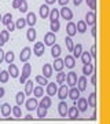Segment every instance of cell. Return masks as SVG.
<instances>
[{
    "label": "cell",
    "mask_w": 110,
    "mask_h": 124,
    "mask_svg": "<svg viewBox=\"0 0 110 124\" xmlns=\"http://www.w3.org/2000/svg\"><path fill=\"white\" fill-rule=\"evenodd\" d=\"M15 102H17V105L21 106L22 103L25 102V93H18L17 95H15Z\"/></svg>",
    "instance_id": "cell-41"
},
{
    "label": "cell",
    "mask_w": 110,
    "mask_h": 124,
    "mask_svg": "<svg viewBox=\"0 0 110 124\" xmlns=\"http://www.w3.org/2000/svg\"><path fill=\"white\" fill-rule=\"evenodd\" d=\"M30 55H32L30 47H25V48H22L21 54H19V59H21V62H28L29 58H30Z\"/></svg>",
    "instance_id": "cell-8"
},
{
    "label": "cell",
    "mask_w": 110,
    "mask_h": 124,
    "mask_svg": "<svg viewBox=\"0 0 110 124\" xmlns=\"http://www.w3.org/2000/svg\"><path fill=\"white\" fill-rule=\"evenodd\" d=\"M11 21H13V14L8 13V14H6V15H3V17H1V23H3V25H6V26H7Z\"/></svg>",
    "instance_id": "cell-40"
},
{
    "label": "cell",
    "mask_w": 110,
    "mask_h": 124,
    "mask_svg": "<svg viewBox=\"0 0 110 124\" xmlns=\"http://www.w3.org/2000/svg\"><path fill=\"white\" fill-rule=\"evenodd\" d=\"M51 55H52L54 58H58L59 55H61V46L59 44H52L51 46Z\"/></svg>",
    "instance_id": "cell-29"
},
{
    "label": "cell",
    "mask_w": 110,
    "mask_h": 124,
    "mask_svg": "<svg viewBox=\"0 0 110 124\" xmlns=\"http://www.w3.org/2000/svg\"><path fill=\"white\" fill-rule=\"evenodd\" d=\"M10 79V75L7 70H0V83H7Z\"/></svg>",
    "instance_id": "cell-42"
},
{
    "label": "cell",
    "mask_w": 110,
    "mask_h": 124,
    "mask_svg": "<svg viewBox=\"0 0 110 124\" xmlns=\"http://www.w3.org/2000/svg\"><path fill=\"white\" fill-rule=\"evenodd\" d=\"M55 1H57V0H45V4H47V6L55 4Z\"/></svg>",
    "instance_id": "cell-56"
},
{
    "label": "cell",
    "mask_w": 110,
    "mask_h": 124,
    "mask_svg": "<svg viewBox=\"0 0 110 124\" xmlns=\"http://www.w3.org/2000/svg\"><path fill=\"white\" fill-rule=\"evenodd\" d=\"M52 65L51 63H44L43 65V76L45 77V79H48V77H51L52 76Z\"/></svg>",
    "instance_id": "cell-18"
},
{
    "label": "cell",
    "mask_w": 110,
    "mask_h": 124,
    "mask_svg": "<svg viewBox=\"0 0 110 124\" xmlns=\"http://www.w3.org/2000/svg\"><path fill=\"white\" fill-rule=\"evenodd\" d=\"M21 1L22 0H13V8H17L19 7V4H21Z\"/></svg>",
    "instance_id": "cell-51"
},
{
    "label": "cell",
    "mask_w": 110,
    "mask_h": 124,
    "mask_svg": "<svg viewBox=\"0 0 110 124\" xmlns=\"http://www.w3.org/2000/svg\"><path fill=\"white\" fill-rule=\"evenodd\" d=\"M0 112H1V116L3 117H10L11 116V105L10 103H1L0 105Z\"/></svg>",
    "instance_id": "cell-13"
},
{
    "label": "cell",
    "mask_w": 110,
    "mask_h": 124,
    "mask_svg": "<svg viewBox=\"0 0 110 124\" xmlns=\"http://www.w3.org/2000/svg\"><path fill=\"white\" fill-rule=\"evenodd\" d=\"M33 53H35L36 57H41V55H44V53H45V46H44V43L37 41V43L33 46Z\"/></svg>",
    "instance_id": "cell-5"
},
{
    "label": "cell",
    "mask_w": 110,
    "mask_h": 124,
    "mask_svg": "<svg viewBox=\"0 0 110 124\" xmlns=\"http://www.w3.org/2000/svg\"><path fill=\"white\" fill-rule=\"evenodd\" d=\"M57 1H58L61 6H66L67 3H69V0H57Z\"/></svg>",
    "instance_id": "cell-55"
},
{
    "label": "cell",
    "mask_w": 110,
    "mask_h": 124,
    "mask_svg": "<svg viewBox=\"0 0 110 124\" xmlns=\"http://www.w3.org/2000/svg\"><path fill=\"white\" fill-rule=\"evenodd\" d=\"M50 29H51L52 33H57V32L61 29V23H59V21H54V22L50 23Z\"/></svg>",
    "instance_id": "cell-39"
},
{
    "label": "cell",
    "mask_w": 110,
    "mask_h": 124,
    "mask_svg": "<svg viewBox=\"0 0 110 124\" xmlns=\"http://www.w3.org/2000/svg\"><path fill=\"white\" fill-rule=\"evenodd\" d=\"M63 65L69 69H73L76 66V58L73 55H66L65 59H63Z\"/></svg>",
    "instance_id": "cell-14"
},
{
    "label": "cell",
    "mask_w": 110,
    "mask_h": 124,
    "mask_svg": "<svg viewBox=\"0 0 110 124\" xmlns=\"http://www.w3.org/2000/svg\"><path fill=\"white\" fill-rule=\"evenodd\" d=\"M18 10H19L21 13H26L28 11V1L26 0H22L21 4H19V7H18Z\"/></svg>",
    "instance_id": "cell-46"
},
{
    "label": "cell",
    "mask_w": 110,
    "mask_h": 124,
    "mask_svg": "<svg viewBox=\"0 0 110 124\" xmlns=\"http://www.w3.org/2000/svg\"><path fill=\"white\" fill-rule=\"evenodd\" d=\"M94 72H95V66H94L92 63H87V65L83 66V75L84 76H91Z\"/></svg>",
    "instance_id": "cell-25"
},
{
    "label": "cell",
    "mask_w": 110,
    "mask_h": 124,
    "mask_svg": "<svg viewBox=\"0 0 110 124\" xmlns=\"http://www.w3.org/2000/svg\"><path fill=\"white\" fill-rule=\"evenodd\" d=\"M57 43V36H55V33H52V32H48V33H45L44 35V46H51Z\"/></svg>",
    "instance_id": "cell-4"
},
{
    "label": "cell",
    "mask_w": 110,
    "mask_h": 124,
    "mask_svg": "<svg viewBox=\"0 0 110 124\" xmlns=\"http://www.w3.org/2000/svg\"><path fill=\"white\" fill-rule=\"evenodd\" d=\"M76 102H77V109H79L80 112H87V110H88L87 98H79Z\"/></svg>",
    "instance_id": "cell-15"
},
{
    "label": "cell",
    "mask_w": 110,
    "mask_h": 124,
    "mask_svg": "<svg viewBox=\"0 0 110 124\" xmlns=\"http://www.w3.org/2000/svg\"><path fill=\"white\" fill-rule=\"evenodd\" d=\"M67 117L72 120H76V119H79V116H80V110L77 109V106H72V108H67Z\"/></svg>",
    "instance_id": "cell-10"
},
{
    "label": "cell",
    "mask_w": 110,
    "mask_h": 124,
    "mask_svg": "<svg viewBox=\"0 0 110 124\" xmlns=\"http://www.w3.org/2000/svg\"><path fill=\"white\" fill-rule=\"evenodd\" d=\"M4 51H3V48H1V47H0V63H1V62L4 61Z\"/></svg>",
    "instance_id": "cell-54"
},
{
    "label": "cell",
    "mask_w": 110,
    "mask_h": 124,
    "mask_svg": "<svg viewBox=\"0 0 110 124\" xmlns=\"http://www.w3.org/2000/svg\"><path fill=\"white\" fill-rule=\"evenodd\" d=\"M85 3H87V6L92 10V11L96 10V0H85Z\"/></svg>",
    "instance_id": "cell-47"
},
{
    "label": "cell",
    "mask_w": 110,
    "mask_h": 124,
    "mask_svg": "<svg viewBox=\"0 0 110 124\" xmlns=\"http://www.w3.org/2000/svg\"><path fill=\"white\" fill-rule=\"evenodd\" d=\"M26 25V21H25V18H18L17 22H15V28L17 29H23Z\"/></svg>",
    "instance_id": "cell-44"
},
{
    "label": "cell",
    "mask_w": 110,
    "mask_h": 124,
    "mask_svg": "<svg viewBox=\"0 0 110 124\" xmlns=\"http://www.w3.org/2000/svg\"><path fill=\"white\" fill-rule=\"evenodd\" d=\"M81 1H83V0H73L74 6H80V4H81Z\"/></svg>",
    "instance_id": "cell-58"
},
{
    "label": "cell",
    "mask_w": 110,
    "mask_h": 124,
    "mask_svg": "<svg viewBox=\"0 0 110 124\" xmlns=\"http://www.w3.org/2000/svg\"><path fill=\"white\" fill-rule=\"evenodd\" d=\"M33 95H35V98H41L44 95V87H41V85H37V87H33Z\"/></svg>",
    "instance_id": "cell-31"
},
{
    "label": "cell",
    "mask_w": 110,
    "mask_h": 124,
    "mask_svg": "<svg viewBox=\"0 0 110 124\" xmlns=\"http://www.w3.org/2000/svg\"><path fill=\"white\" fill-rule=\"evenodd\" d=\"M85 23L92 26V25H96V14L95 11H88L85 14Z\"/></svg>",
    "instance_id": "cell-6"
},
{
    "label": "cell",
    "mask_w": 110,
    "mask_h": 124,
    "mask_svg": "<svg viewBox=\"0 0 110 124\" xmlns=\"http://www.w3.org/2000/svg\"><path fill=\"white\" fill-rule=\"evenodd\" d=\"M89 54H91V58H96V44L91 46V51H89Z\"/></svg>",
    "instance_id": "cell-49"
},
{
    "label": "cell",
    "mask_w": 110,
    "mask_h": 124,
    "mask_svg": "<svg viewBox=\"0 0 110 124\" xmlns=\"http://www.w3.org/2000/svg\"><path fill=\"white\" fill-rule=\"evenodd\" d=\"M96 119V110H94L92 112V116H91V120H95Z\"/></svg>",
    "instance_id": "cell-60"
},
{
    "label": "cell",
    "mask_w": 110,
    "mask_h": 124,
    "mask_svg": "<svg viewBox=\"0 0 110 124\" xmlns=\"http://www.w3.org/2000/svg\"><path fill=\"white\" fill-rule=\"evenodd\" d=\"M0 70H1V69H0Z\"/></svg>",
    "instance_id": "cell-63"
},
{
    "label": "cell",
    "mask_w": 110,
    "mask_h": 124,
    "mask_svg": "<svg viewBox=\"0 0 110 124\" xmlns=\"http://www.w3.org/2000/svg\"><path fill=\"white\" fill-rule=\"evenodd\" d=\"M65 77H66V73L65 72H58L57 75V84H62L63 81H65Z\"/></svg>",
    "instance_id": "cell-45"
},
{
    "label": "cell",
    "mask_w": 110,
    "mask_h": 124,
    "mask_svg": "<svg viewBox=\"0 0 110 124\" xmlns=\"http://www.w3.org/2000/svg\"><path fill=\"white\" fill-rule=\"evenodd\" d=\"M30 72H32V65L28 63V62H25V65L22 66V75L19 77V83L21 84H25V81L28 80V77L30 76Z\"/></svg>",
    "instance_id": "cell-1"
},
{
    "label": "cell",
    "mask_w": 110,
    "mask_h": 124,
    "mask_svg": "<svg viewBox=\"0 0 110 124\" xmlns=\"http://www.w3.org/2000/svg\"><path fill=\"white\" fill-rule=\"evenodd\" d=\"M55 61H54V65H52V69H55L57 72H61L63 70V68H65V65H63V59H61V58H54Z\"/></svg>",
    "instance_id": "cell-21"
},
{
    "label": "cell",
    "mask_w": 110,
    "mask_h": 124,
    "mask_svg": "<svg viewBox=\"0 0 110 124\" xmlns=\"http://www.w3.org/2000/svg\"><path fill=\"white\" fill-rule=\"evenodd\" d=\"M0 22H1V15H0Z\"/></svg>",
    "instance_id": "cell-62"
},
{
    "label": "cell",
    "mask_w": 110,
    "mask_h": 124,
    "mask_svg": "<svg viewBox=\"0 0 110 124\" xmlns=\"http://www.w3.org/2000/svg\"><path fill=\"white\" fill-rule=\"evenodd\" d=\"M67 93H69V88H67V87L62 83L61 87H59V88H58V91H57V95H58V98H59L61 101H65L66 97H67Z\"/></svg>",
    "instance_id": "cell-9"
},
{
    "label": "cell",
    "mask_w": 110,
    "mask_h": 124,
    "mask_svg": "<svg viewBox=\"0 0 110 124\" xmlns=\"http://www.w3.org/2000/svg\"><path fill=\"white\" fill-rule=\"evenodd\" d=\"M0 36H1V37H3V40L7 43V41H8V39H10V32L7 31V29H4V31L0 32Z\"/></svg>",
    "instance_id": "cell-48"
},
{
    "label": "cell",
    "mask_w": 110,
    "mask_h": 124,
    "mask_svg": "<svg viewBox=\"0 0 110 124\" xmlns=\"http://www.w3.org/2000/svg\"><path fill=\"white\" fill-rule=\"evenodd\" d=\"M66 33L69 37H73V36L77 35V29H76V23L74 22H69L67 26H66Z\"/></svg>",
    "instance_id": "cell-19"
},
{
    "label": "cell",
    "mask_w": 110,
    "mask_h": 124,
    "mask_svg": "<svg viewBox=\"0 0 110 124\" xmlns=\"http://www.w3.org/2000/svg\"><path fill=\"white\" fill-rule=\"evenodd\" d=\"M59 17H62L65 21H72V18H73V11H72L69 7H66V6H62V8L59 10Z\"/></svg>",
    "instance_id": "cell-2"
},
{
    "label": "cell",
    "mask_w": 110,
    "mask_h": 124,
    "mask_svg": "<svg viewBox=\"0 0 110 124\" xmlns=\"http://www.w3.org/2000/svg\"><path fill=\"white\" fill-rule=\"evenodd\" d=\"M65 44H66V48H67V51H69V53H72V51H73V47H74V43H73L72 37L66 36V37H65Z\"/></svg>",
    "instance_id": "cell-35"
},
{
    "label": "cell",
    "mask_w": 110,
    "mask_h": 124,
    "mask_svg": "<svg viewBox=\"0 0 110 124\" xmlns=\"http://www.w3.org/2000/svg\"><path fill=\"white\" fill-rule=\"evenodd\" d=\"M36 110H37V117H39V119H44V117L47 116V109H45V108L39 105V106L36 108Z\"/></svg>",
    "instance_id": "cell-37"
},
{
    "label": "cell",
    "mask_w": 110,
    "mask_h": 124,
    "mask_svg": "<svg viewBox=\"0 0 110 124\" xmlns=\"http://www.w3.org/2000/svg\"><path fill=\"white\" fill-rule=\"evenodd\" d=\"M65 80H66V84L69 87H76V84H77V73L76 72H69L66 75Z\"/></svg>",
    "instance_id": "cell-3"
},
{
    "label": "cell",
    "mask_w": 110,
    "mask_h": 124,
    "mask_svg": "<svg viewBox=\"0 0 110 124\" xmlns=\"http://www.w3.org/2000/svg\"><path fill=\"white\" fill-rule=\"evenodd\" d=\"M25 106H26V110L32 112V110H36V108L39 106V102L36 98H29L25 101Z\"/></svg>",
    "instance_id": "cell-7"
},
{
    "label": "cell",
    "mask_w": 110,
    "mask_h": 124,
    "mask_svg": "<svg viewBox=\"0 0 110 124\" xmlns=\"http://www.w3.org/2000/svg\"><path fill=\"white\" fill-rule=\"evenodd\" d=\"M32 91H33V81L32 80H26L25 81V95H30Z\"/></svg>",
    "instance_id": "cell-34"
},
{
    "label": "cell",
    "mask_w": 110,
    "mask_h": 124,
    "mask_svg": "<svg viewBox=\"0 0 110 124\" xmlns=\"http://www.w3.org/2000/svg\"><path fill=\"white\" fill-rule=\"evenodd\" d=\"M45 87H47V88H45V91H47V95H48V97H54V95L57 94V91H58L57 83H48Z\"/></svg>",
    "instance_id": "cell-16"
},
{
    "label": "cell",
    "mask_w": 110,
    "mask_h": 124,
    "mask_svg": "<svg viewBox=\"0 0 110 124\" xmlns=\"http://www.w3.org/2000/svg\"><path fill=\"white\" fill-rule=\"evenodd\" d=\"M25 119H28V120H30V119H33V116H32L30 113H28V115L25 116Z\"/></svg>",
    "instance_id": "cell-61"
},
{
    "label": "cell",
    "mask_w": 110,
    "mask_h": 124,
    "mask_svg": "<svg viewBox=\"0 0 110 124\" xmlns=\"http://www.w3.org/2000/svg\"><path fill=\"white\" fill-rule=\"evenodd\" d=\"M73 57L74 58H80V55H81V53H83V44H80V43H77V44L73 47Z\"/></svg>",
    "instance_id": "cell-30"
},
{
    "label": "cell",
    "mask_w": 110,
    "mask_h": 124,
    "mask_svg": "<svg viewBox=\"0 0 110 124\" xmlns=\"http://www.w3.org/2000/svg\"><path fill=\"white\" fill-rule=\"evenodd\" d=\"M6 44V41L4 40H3V37H1V36H0V47H3V46Z\"/></svg>",
    "instance_id": "cell-59"
},
{
    "label": "cell",
    "mask_w": 110,
    "mask_h": 124,
    "mask_svg": "<svg viewBox=\"0 0 110 124\" xmlns=\"http://www.w3.org/2000/svg\"><path fill=\"white\" fill-rule=\"evenodd\" d=\"M80 58H81V61H83L84 65H87V63H91V54L88 53V51H83L81 53V55H80Z\"/></svg>",
    "instance_id": "cell-32"
},
{
    "label": "cell",
    "mask_w": 110,
    "mask_h": 124,
    "mask_svg": "<svg viewBox=\"0 0 110 124\" xmlns=\"http://www.w3.org/2000/svg\"><path fill=\"white\" fill-rule=\"evenodd\" d=\"M40 106H43V108H45V109H48L51 105H52V101H51V97H48V95H45V97L40 101V103H39Z\"/></svg>",
    "instance_id": "cell-26"
},
{
    "label": "cell",
    "mask_w": 110,
    "mask_h": 124,
    "mask_svg": "<svg viewBox=\"0 0 110 124\" xmlns=\"http://www.w3.org/2000/svg\"><path fill=\"white\" fill-rule=\"evenodd\" d=\"M4 93H6L4 88H3V87H0V99H1V98L4 97Z\"/></svg>",
    "instance_id": "cell-57"
},
{
    "label": "cell",
    "mask_w": 110,
    "mask_h": 124,
    "mask_svg": "<svg viewBox=\"0 0 110 124\" xmlns=\"http://www.w3.org/2000/svg\"><path fill=\"white\" fill-rule=\"evenodd\" d=\"M11 112H13V115L15 116L17 119L22 117V110H21V106H19V105H15L14 108H11Z\"/></svg>",
    "instance_id": "cell-38"
},
{
    "label": "cell",
    "mask_w": 110,
    "mask_h": 124,
    "mask_svg": "<svg viewBox=\"0 0 110 124\" xmlns=\"http://www.w3.org/2000/svg\"><path fill=\"white\" fill-rule=\"evenodd\" d=\"M39 14H40V17L43 18V19L48 18V15H50V8H48V6H47V4H41V6H40Z\"/></svg>",
    "instance_id": "cell-24"
},
{
    "label": "cell",
    "mask_w": 110,
    "mask_h": 124,
    "mask_svg": "<svg viewBox=\"0 0 110 124\" xmlns=\"http://www.w3.org/2000/svg\"><path fill=\"white\" fill-rule=\"evenodd\" d=\"M14 29H15V23L13 22V21H11V22L8 23V25H7V31L10 32V33H13V31Z\"/></svg>",
    "instance_id": "cell-50"
},
{
    "label": "cell",
    "mask_w": 110,
    "mask_h": 124,
    "mask_svg": "<svg viewBox=\"0 0 110 124\" xmlns=\"http://www.w3.org/2000/svg\"><path fill=\"white\" fill-rule=\"evenodd\" d=\"M76 29H77L79 33H85L87 29H88V25L85 23V21H79L77 25H76Z\"/></svg>",
    "instance_id": "cell-27"
},
{
    "label": "cell",
    "mask_w": 110,
    "mask_h": 124,
    "mask_svg": "<svg viewBox=\"0 0 110 124\" xmlns=\"http://www.w3.org/2000/svg\"><path fill=\"white\" fill-rule=\"evenodd\" d=\"M91 36L94 39L96 37V25H92V29H91Z\"/></svg>",
    "instance_id": "cell-52"
},
{
    "label": "cell",
    "mask_w": 110,
    "mask_h": 124,
    "mask_svg": "<svg viewBox=\"0 0 110 124\" xmlns=\"http://www.w3.org/2000/svg\"><path fill=\"white\" fill-rule=\"evenodd\" d=\"M67 97L70 98L73 102L77 101V99L80 98V90H79V88H74V87H70L69 93H67Z\"/></svg>",
    "instance_id": "cell-17"
},
{
    "label": "cell",
    "mask_w": 110,
    "mask_h": 124,
    "mask_svg": "<svg viewBox=\"0 0 110 124\" xmlns=\"http://www.w3.org/2000/svg\"><path fill=\"white\" fill-rule=\"evenodd\" d=\"M67 105H66L65 101H61L59 102V105H58V112H59V116L61 117H66V115H67Z\"/></svg>",
    "instance_id": "cell-20"
},
{
    "label": "cell",
    "mask_w": 110,
    "mask_h": 124,
    "mask_svg": "<svg viewBox=\"0 0 110 124\" xmlns=\"http://www.w3.org/2000/svg\"><path fill=\"white\" fill-rule=\"evenodd\" d=\"M25 21H26V25H29V26H35V25H36V21H37L36 14H35V13H28L26 18H25Z\"/></svg>",
    "instance_id": "cell-23"
},
{
    "label": "cell",
    "mask_w": 110,
    "mask_h": 124,
    "mask_svg": "<svg viewBox=\"0 0 110 124\" xmlns=\"http://www.w3.org/2000/svg\"><path fill=\"white\" fill-rule=\"evenodd\" d=\"M14 58H15V55H14V53L10 50L8 53L4 54V61L7 62V63H11V62H14Z\"/></svg>",
    "instance_id": "cell-43"
},
{
    "label": "cell",
    "mask_w": 110,
    "mask_h": 124,
    "mask_svg": "<svg viewBox=\"0 0 110 124\" xmlns=\"http://www.w3.org/2000/svg\"><path fill=\"white\" fill-rule=\"evenodd\" d=\"M36 31H35V28L33 26H30L29 29H28V32H26V37H28V40L29 41H35L36 40Z\"/></svg>",
    "instance_id": "cell-33"
},
{
    "label": "cell",
    "mask_w": 110,
    "mask_h": 124,
    "mask_svg": "<svg viewBox=\"0 0 110 124\" xmlns=\"http://www.w3.org/2000/svg\"><path fill=\"white\" fill-rule=\"evenodd\" d=\"M7 72H8V75L11 76V79H15V77H18L19 76V69H18V66L15 65V63H8V69H7Z\"/></svg>",
    "instance_id": "cell-11"
},
{
    "label": "cell",
    "mask_w": 110,
    "mask_h": 124,
    "mask_svg": "<svg viewBox=\"0 0 110 124\" xmlns=\"http://www.w3.org/2000/svg\"><path fill=\"white\" fill-rule=\"evenodd\" d=\"M87 102H88V106H91L92 109H95V108H96V93H95V91L88 95Z\"/></svg>",
    "instance_id": "cell-22"
},
{
    "label": "cell",
    "mask_w": 110,
    "mask_h": 124,
    "mask_svg": "<svg viewBox=\"0 0 110 124\" xmlns=\"http://www.w3.org/2000/svg\"><path fill=\"white\" fill-rule=\"evenodd\" d=\"M48 18H50V21H51V22H54V21H58V19H59V10H58V8L50 10Z\"/></svg>",
    "instance_id": "cell-28"
},
{
    "label": "cell",
    "mask_w": 110,
    "mask_h": 124,
    "mask_svg": "<svg viewBox=\"0 0 110 124\" xmlns=\"http://www.w3.org/2000/svg\"><path fill=\"white\" fill-rule=\"evenodd\" d=\"M87 84H88V80H87V76H81V77H79L77 79V88L80 90V93L81 91H85V88H87Z\"/></svg>",
    "instance_id": "cell-12"
},
{
    "label": "cell",
    "mask_w": 110,
    "mask_h": 124,
    "mask_svg": "<svg viewBox=\"0 0 110 124\" xmlns=\"http://www.w3.org/2000/svg\"><path fill=\"white\" fill-rule=\"evenodd\" d=\"M91 83H92V85H96V75H95V72L91 75Z\"/></svg>",
    "instance_id": "cell-53"
},
{
    "label": "cell",
    "mask_w": 110,
    "mask_h": 124,
    "mask_svg": "<svg viewBox=\"0 0 110 124\" xmlns=\"http://www.w3.org/2000/svg\"><path fill=\"white\" fill-rule=\"evenodd\" d=\"M35 80H36V83H37L39 85H41V87H45V85L48 84V80L45 79L44 76H36Z\"/></svg>",
    "instance_id": "cell-36"
}]
</instances>
